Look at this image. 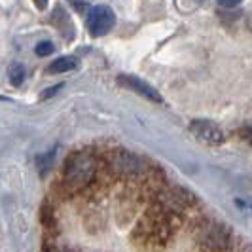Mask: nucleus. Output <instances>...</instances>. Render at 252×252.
I'll use <instances>...</instances> for the list:
<instances>
[{"label": "nucleus", "mask_w": 252, "mask_h": 252, "mask_svg": "<svg viewBox=\"0 0 252 252\" xmlns=\"http://www.w3.org/2000/svg\"><path fill=\"white\" fill-rule=\"evenodd\" d=\"M95 173V159L88 154H76L64 165V184L72 189H82L93 180Z\"/></svg>", "instance_id": "f257e3e1"}, {"label": "nucleus", "mask_w": 252, "mask_h": 252, "mask_svg": "<svg viewBox=\"0 0 252 252\" xmlns=\"http://www.w3.org/2000/svg\"><path fill=\"white\" fill-rule=\"evenodd\" d=\"M116 15L108 6H95L88 13V31L91 36H104L112 31Z\"/></svg>", "instance_id": "f03ea898"}, {"label": "nucleus", "mask_w": 252, "mask_h": 252, "mask_svg": "<svg viewBox=\"0 0 252 252\" xmlns=\"http://www.w3.org/2000/svg\"><path fill=\"white\" fill-rule=\"evenodd\" d=\"M189 131L201 142H207L211 146H218L226 139L224 131L211 120H193V122H189Z\"/></svg>", "instance_id": "7ed1b4c3"}, {"label": "nucleus", "mask_w": 252, "mask_h": 252, "mask_svg": "<svg viewBox=\"0 0 252 252\" xmlns=\"http://www.w3.org/2000/svg\"><path fill=\"white\" fill-rule=\"evenodd\" d=\"M118 82H120V86H124V88L131 89V91H135V93H139L140 97H144V99H148V101H152V102L163 101L158 89L152 88L150 84H146L144 80H140V78H137V76L122 74V76H118Z\"/></svg>", "instance_id": "20e7f679"}, {"label": "nucleus", "mask_w": 252, "mask_h": 252, "mask_svg": "<svg viewBox=\"0 0 252 252\" xmlns=\"http://www.w3.org/2000/svg\"><path fill=\"white\" fill-rule=\"evenodd\" d=\"M139 159L129 152H114L112 158H110V169L116 175H133L139 171Z\"/></svg>", "instance_id": "39448f33"}, {"label": "nucleus", "mask_w": 252, "mask_h": 252, "mask_svg": "<svg viewBox=\"0 0 252 252\" xmlns=\"http://www.w3.org/2000/svg\"><path fill=\"white\" fill-rule=\"evenodd\" d=\"M203 237H205V245H207V249H211V251L226 249L227 239H226V235H224V231H222L218 226L207 227V231L203 233Z\"/></svg>", "instance_id": "423d86ee"}, {"label": "nucleus", "mask_w": 252, "mask_h": 252, "mask_svg": "<svg viewBox=\"0 0 252 252\" xmlns=\"http://www.w3.org/2000/svg\"><path fill=\"white\" fill-rule=\"evenodd\" d=\"M78 66V61L74 57H59L55 59L53 63L48 66V72L50 74H61V72H70Z\"/></svg>", "instance_id": "0eeeda50"}, {"label": "nucleus", "mask_w": 252, "mask_h": 252, "mask_svg": "<svg viewBox=\"0 0 252 252\" xmlns=\"http://www.w3.org/2000/svg\"><path fill=\"white\" fill-rule=\"evenodd\" d=\"M8 76H10V82H12L13 86H21L23 80H25V68H23V64L13 63L10 66V70H8Z\"/></svg>", "instance_id": "6e6552de"}, {"label": "nucleus", "mask_w": 252, "mask_h": 252, "mask_svg": "<svg viewBox=\"0 0 252 252\" xmlns=\"http://www.w3.org/2000/svg\"><path fill=\"white\" fill-rule=\"evenodd\" d=\"M51 159H53V152L51 154H44V156H38V169L42 175H46L51 167Z\"/></svg>", "instance_id": "1a4fd4ad"}, {"label": "nucleus", "mask_w": 252, "mask_h": 252, "mask_svg": "<svg viewBox=\"0 0 252 252\" xmlns=\"http://www.w3.org/2000/svg\"><path fill=\"white\" fill-rule=\"evenodd\" d=\"M53 50H55V46L51 44V42H40L36 48H34V51H36V55H40V57H46V55H51L53 53Z\"/></svg>", "instance_id": "9d476101"}, {"label": "nucleus", "mask_w": 252, "mask_h": 252, "mask_svg": "<svg viewBox=\"0 0 252 252\" xmlns=\"http://www.w3.org/2000/svg\"><path fill=\"white\" fill-rule=\"evenodd\" d=\"M61 88H63V84H57V86H53V88L46 89V91L42 93V99H50V97H53V95H55Z\"/></svg>", "instance_id": "9b49d317"}, {"label": "nucleus", "mask_w": 252, "mask_h": 252, "mask_svg": "<svg viewBox=\"0 0 252 252\" xmlns=\"http://www.w3.org/2000/svg\"><path fill=\"white\" fill-rule=\"evenodd\" d=\"M220 6H224V8H233V6H237L241 0H216Z\"/></svg>", "instance_id": "f8f14e48"}, {"label": "nucleus", "mask_w": 252, "mask_h": 252, "mask_svg": "<svg viewBox=\"0 0 252 252\" xmlns=\"http://www.w3.org/2000/svg\"><path fill=\"white\" fill-rule=\"evenodd\" d=\"M34 4H36V8H40V10H44V8L48 6V0H34Z\"/></svg>", "instance_id": "ddd939ff"}, {"label": "nucleus", "mask_w": 252, "mask_h": 252, "mask_svg": "<svg viewBox=\"0 0 252 252\" xmlns=\"http://www.w3.org/2000/svg\"><path fill=\"white\" fill-rule=\"evenodd\" d=\"M247 25H249V29H251V32H252V15L249 17V21H247Z\"/></svg>", "instance_id": "4468645a"}]
</instances>
